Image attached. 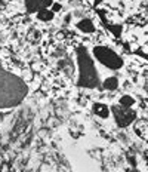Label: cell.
Instances as JSON below:
<instances>
[{
  "label": "cell",
  "instance_id": "6da1fadb",
  "mask_svg": "<svg viewBox=\"0 0 148 172\" xmlns=\"http://www.w3.org/2000/svg\"><path fill=\"white\" fill-rule=\"evenodd\" d=\"M105 25L126 39L130 51L148 56V0H95Z\"/></svg>",
  "mask_w": 148,
  "mask_h": 172
},
{
  "label": "cell",
  "instance_id": "7a4b0ae2",
  "mask_svg": "<svg viewBox=\"0 0 148 172\" xmlns=\"http://www.w3.org/2000/svg\"><path fill=\"white\" fill-rule=\"evenodd\" d=\"M95 55L99 58L101 62H104L105 65L111 67V68H118L121 65V59L110 49L107 48H96L95 49Z\"/></svg>",
  "mask_w": 148,
  "mask_h": 172
},
{
  "label": "cell",
  "instance_id": "3957f363",
  "mask_svg": "<svg viewBox=\"0 0 148 172\" xmlns=\"http://www.w3.org/2000/svg\"><path fill=\"white\" fill-rule=\"evenodd\" d=\"M105 88H110V89H116L117 88V79L111 77L107 80V85H105Z\"/></svg>",
  "mask_w": 148,
  "mask_h": 172
},
{
  "label": "cell",
  "instance_id": "277c9868",
  "mask_svg": "<svg viewBox=\"0 0 148 172\" xmlns=\"http://www.w3.org/2000/svg\"><path fill=\"white\" fill-rule=\"evenodd\" d=\"M80 27L86 31H93V25L90 24V21H82L80 22Z\"/></svg>",
  "mask_w": 148,
  "mask_h": 172
},
{
  "label": "cell",
  "instance_id": "5b68a950",
  "mask_svg": "<svg viewBox=\"0 0 148 172\" xmlns=\"http://www.w3.org/2000/svg\"><path fill=\"white\" fill-rule=\"evenodd\" d=\"M96 113H99L102 117H107V114H108V110H107V107H104V106H98V108H96Z\"/></svg>",
  "mask_w": 148,
  "mask_h": 172
},
{
  "label": "cell",
  "instance_id": "8992f818",
  "mask_svg": "<svg viewBox=\"0 0 148 172\" xmlns=\"http://www.w3.org/2000/svg\"><path fill=\"white\" fill-rule=\"evenodd\" d=\"M39 18L46 21V20H51V18H52V14L48 12V11H45V12H40V14H39Z\"/></svg>",
  "mask_w": 148,
  "mask_h": 172
},
{
  "label": "cell",
  "instance_id": "52a82bcc",
  "mask_svg": "<svg viewBox=\"0 0 148 172\" xmlns=\"http://www.w3.org/2000/svg\"><path fill=\"white\" fill-rule=\"evenodd\" d=\"M121 103H123V104H124V106H126V107H129V106H130V104H132V103H133V101H132V100H130V98H129V97H124V98H123V100H121Z\"/></svg>",
  "mask_w": 148,
  "mask_h": 172
}]
</instances>
